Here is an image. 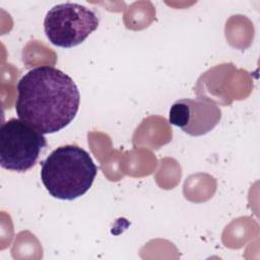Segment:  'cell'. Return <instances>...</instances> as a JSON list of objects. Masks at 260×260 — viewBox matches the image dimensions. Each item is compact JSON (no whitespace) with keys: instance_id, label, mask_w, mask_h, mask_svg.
Listing matches in <instances>:
<instances>
[{"instance_id":"2","label":"cell","mask_w":260,"mask_h":260,"mask_svg":"<svg viewBox=\"0 0 260 260\" xmlns=\"http://www.w3.org/2000/svg\"><path fill=\"white\" fill-rule=\"evenodd\" d=\"M98 168L89 153L73 144L54 149L42 162L41 180L54 198L73 200L91 187Z\"/></svg>"},{"instance_id":"1","label":"cell","mask_w":260,"mask_h":260,"mask_svg":"<svg viewBox=\"0 0 260 260\" xmlns=\"http://www.w3.org/2000/svg\"><path fill=\"white\" fill-rule=\"evenodd\" d=\"M15 112L42 134L58 132L75 118L80 94L73 79L53 66H39L17 83Z\"/></svg>"},{"instance_id":"5","label":"cell","mask_w":260,"mask_h":260,"mask_svg":"<svg viewBox=\"0 0 260 260\" xmlns=\"http://www.w3.org/2000/svg\"><path fill=\"white\" fill-rule=\"evenodd\" d=\"M221 118L219 107L207 98L181 99L170 109L169 121L191 136H200L212 130Z\"/></svg>"},{"instance_id":"3","label":"cell","mask_w":260,"mask_h":260,"mask_svg":"<svg viewBox=\"0 0 260 260\" xmlns=\"http://www.w3.org/2000/svg\"><path fill=\"white\" fill-rule=\"evenodd\" d=\"M47 140L41 132L20 119L11 118L0 127V165L24 173L36 166Z\"/></svg>"},{"instance_id":"4","label":"cell","mask_w":260,"mask_h":260,"mask_svg":"<svg viewBox=\"0 0 260 260\" xmlns=\"http://www.w3.org/2000/svg\"><path fill=\"white\" fill-rule=\"evenodd\" d=\"M96 13L78 3H61L46 14L44 29L48 40L61 48L81 44L99 26Z\"/></svg>"}]
</instances>
